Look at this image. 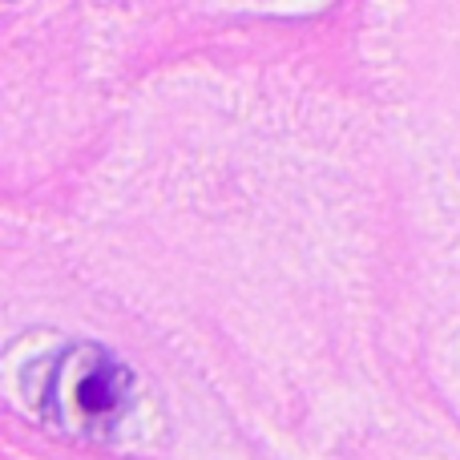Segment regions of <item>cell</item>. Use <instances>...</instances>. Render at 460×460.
Returning a JSON list of instances; mask_svg holds the SVG:
<instances>
[{"label":"cell","mask_w":460,"mask_h":460,"mask_svg":"<svg viewBox=\"0 0 460 460\" xmlns=\"http://www.w3.org/2000/svg\"><path fill=\"white\" fill-rule=\"evenodd\" d=\"M129 372L113 364L97 348H73L49 372V388L40 392L49 420L81 437H105L129 408Z\"/></svg>","instance_id":"obj_1"}]
</instances>
